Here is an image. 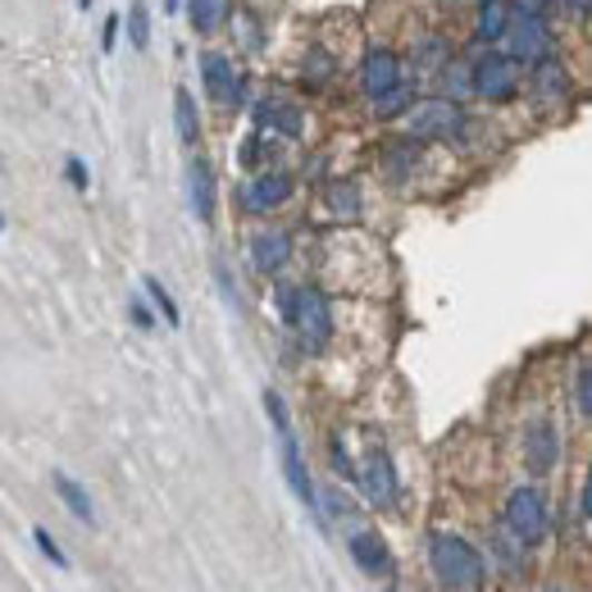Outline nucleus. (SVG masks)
<instances>
[{
  "mask_svg": "<svg viewBox=\"0 0 592 592\" xmlns=\"http://www.w3.org/2000/svg\"><path fill=\"white\" fill-rule=\"evenodd\" d=\"M456 56H461V51L452 46V37H442V32H424V37L411 46V69H415V78L437 82V73L447 69Z\"/></svg>",
  "mask_w": 592,
  "mask_h": 592,
  "instance_id": "obj_17",
  "label": "nucleus"
},
{
  "mask_svg": "<svg viewBox=\"0 0 592 592\" xmlns=\"http://www.w3.org/2000/svg\"><path fill=\"white\" fill-rule=\"evenodd\" d=\"M570 392H574V411L592 424V356H583V361L574 365V387H570Z\"/></svg>",
  "mask_w": 592,
  "mask_h": 592,
  "instance_id": "obj_25",
  "label": "nucleus"
},
{
  "mask_svg": "<svg viewBox=\"0 0 592 592\" xmlns=\"http://www.w3.org/2000/svg\"><path fill=\"white\" fill-rule=\"evenodd\" d=\"M579 511H583V520L592 524V465H588V474H583V487H579Z\"/></svg>",
  "mask_w": 592,
  "mask_h": 592,
  "instance_id": "obj_34",
  "label": "nucleus"
},
{
  "mask_svg": "<svg viewBox=\"0 0 592 592\" xmlns=\"http://www.w3.org/2000/svg\"><path fill=\"white\" fill-rule=\"evenodd\" d=\"M32 542H37V552H41L46 561H51V565H60V570H69V556H65V547H60V542H56L51 533H46L41 524L32 529Z\"/></svg>",
  "mask_w": 592,
  "mask_h": 592,
  "instance_id": "obj_28",
  "label": "nucleus"
},
{
  "mask_svg": "<svg viewBox=\"0 0 592 592\" xmlns=\"http://www.w3.org/2000/svg\"><path fill=\"white\" fill-rule=\"evenodd\" d=\"M233 32H237V46L241 51H260V41H265V28H260V19L251 14V10H233Z\"/></svg>",
  "mask_w": 592,
  "mask_h": 592,
  "instance_id": "obj_24",
  "label": "nucleus"
},
{
  "mask_svg": "<svg viewBox=\"0 0 592 592\" xmlns=\"http://www.w3.org/2000/svg\"><path fill=\"white\" fill-rule=\"evenodd\" d=\"M333 69H337V65H333L328 51H310V56H306V87H324V82L333 78Z\"/></svg>",
  "mask_w": 592,
  "mask_h": 592,
  "instance_id": "obj_27",
  "label": "nucleus"
},
{
  "mask_svg": "<svg viewBox=\"0 0 592 592\" xmlns=\"http://www.w3.org/2000/svg\"><path fill=\"white\" fill-rule=\"evenodd\" d=\"M78 10H91V0H78Z\"/></svg>",
  "mask_w": 592,
  "mask_h": 592,
  "instance_id": "obj_37",
  "label": "nucleus"
},
{
  "mask_svg": "<svg viewBox=\"0 0 592 592\" xmlns=\"http://www.w3.org/2000/svg\"><path fill=\"white\" fill-rule=\"evenodd\" d=\"M287 260H292V233H283V228H260V233L251 237V265H256V274L274 278V274H283Z\"/></svg>",
  "mask_w": 592,
  "mask_h": 592,
  "instance_id": "obj_18",
  "label": "nucleus"
},
{
  "mask_svg": "<svg viewBox=\"0 0 592 592\" xmlns=\"http://www.w3.org/2000/svg\"><path fill=\"white\" fill-rule=\"evenodd\" d=\"M524 465H529L533 478H547L561 465V428L547 415H537L524 428Z\"/></svg>",
  "mask_w": 592,
  "mask_h": 592,
  "instance_id": "obj_14",
  "label": "nucleus"
},
{
  "mask_svg": "<svg viewBox=\"0 0 592 592\" xmlns=\"http://www.w3.org/2000/svg\"><path fill=\"white\" fill-rule=\"evenodd\" d=\"M182 6H187V0H165V14H178Z\"/></svg>",
  "mask_w": 592,
  "mask_h": 592,
  "instance_id": "obj_36",
  "label": "nucleus"
},
{
  "mask_svg": "<svg viewBox=\"0 0 592 592\" xmlns=\"http://www.w3.org/2000/svg\"><path fill=\"white\" fill-rule=\"evenodd\" d=\"M251 124H256L265 137H287V141H296V137L306 132V115H302V106H296L292 96H283V91L260 96V101L251 106Z\"/></svg>",
  "mask_w": 592,
  "mask_h": 592,
  "instance_id": "obj_12",
  "label": "nucleus"
},
{
  "mask_svg": "<svg viewBox=\"0 0 592 592\" xmlns=\"http://www.w3.org/2000/svg\"><path fill=\"white\" fill-rule=\"evenodd\" d=\"M502 46H506V51L529 69V65H537V60L556 56V51H561V37H556V23H552V19L515 14V23H511V32H506Z\"/></svg>",
  "mask_w": 592,
  "mask_h": 592,
  "instance_id": "obj_9",
  "label": "nucleus"
},
{
  "mask_svg": "<svg viewBox=\"0 0 592 592\" xmlns=\"http://www.w3.org/2000/svg\"><path fill=\"white\" fill-rule=\"evenodd\" d=\"M128 315H132V324H137L141 333H151V328H156V310L146 306V302H128Z\"/></svg>",
  "mask_w": 592,
  "mask_h": 592,
  "instance_id": "obj_33",
  "label": "nucleus"
},
{
  "mask_svg": "<svg viewBox=\"0 0 592 592\" xmlns=\"http://www.w3.org/2000/svg\"><path fill=\"white\" fill-rule=\"evenodd\" d=\"M65 178H69V187H78V191H87V182H91V174H87V165H82L78 156L65 160Z\"/></svg>",
  "mask_w": 592,
  "mask_h": 592,
  "instance_id": "obj_32",
  "label": "nucleus"
},
{
  "mask_svg": "<svg viewBox=\"0 0 592 592\" xmlns=\"http://www.w3.org/2000/svg\"><path fill=\"white\" fill-rule=\"evenodd\" d=\"M347 552H352V561L365 570V574H387L392 570V552H387V542L374 533V529H356L352 537H347Z\"/></svg>",
  "mask_w": 592,
  "mask_h": 592,
  "instance_id": "obj_19",
  "label": "nucleus"
},
{
  "mask_svg": "<svg viewBox=\"0 0 592 592\" xmlns=\"http://www.w3.org/2000/svg\"><path fill=\"white\" fill-rule=\"evenodd\" d=\"M187 201H191V215L201 224H215V206H219V182H215V169L206 156H191L187 165Z\"/></svg>",
  "mask_w": 592,
  "mask_h": 592,
  "instance_id": "obj_16",
  "label": "nucleus"
},
{
  "mask_svg": "<svg viewBox=\"0 0 592 592\" xmlns=\"http://www.w3.org/2000/svg\"><path fill=\"white\" fill-rule=\"evenodd\" d=\"M0 228H6V215H0Z\"/></svg>",
  "mask_w": 592,
  "mask_h": 592,
  "instance_id": "obj_38",
  "label": "nucleus"
},
{
  "mask_svg": "<svg viewBox=\"0 0 592 592\" xmlns=\"http://www.w3.org/2000/svg\"><path fill=\"white\" fill-rule=\"evenodd\" d=\"M411 73H406V56H397L392 46H369L365 60H361V91H365V101H383L387 91H397L406 87Z\"/></svg>",
  "mask_w": 592,
  "mask_h": 592,
  "instance_id": "obj_10",
  "label": "nucleus"
},
{
  "mask_svg": "<svg viewBox=\"0 0 592 592\" xmlns=\"http://www.w3.org/2000/svg\"><path fill=\"white\" fill-rule=\"evenodd\" d=\"M328 201H333V210H337V215H356V210H361V196H356V187H352V182L328 187Z\"/></svg>",
  "mask_w": 592,
  "mask_h": 592,
  "instance_id": "obj_29",
  "label": "nucleus"
},
{
  "mask_svg": "<svg viewBox=\"0 0 592 592\" xmlns=\"http://www.w3.org/2000/svg\"><path fill=\"white\" fill-rule=\"evenodd\" d=\"M51 483H56V492H60V502H65V511L78 520V524H96V506H91V497H87V487L78 483V478H69L65 470H56L51 474Z\"/></svg>",
  "mask_w": 592,
  "mask_h": 592,
  "instance_id": "obj_21",
  "label": "nucleus"
},
{
  "mask_svg": "<svg viewBox=\"0 0 592 592\" xmlns=\"http://www.w3.org/2000/svg\"><path fill=\"white\" fill-rule=\"evenodd\" d=\"M502 524L524 542V547L547 542V533H552V502H547V492H542L537 483H520L506 497V506H502Z\"/></svg>",
  "mask_w": 592,
  "mask_h": 592,
  "instance_id": "obj_7",
  "label": "nucleus"
},
{
  "mask_svg": "<svg viewBox=\"0 0 592 592\" xmlns=\"http://www.w3.org/2000/svg\"><path fill=\"white\" fill-rule=\"evenodd\" d=\"M561 14L570 23H592V0H561Z\"/></svg>",
  "mask_w": 592,
  "mask_h": 592,
  "instance_id": "obj_31",
  "label": "nucleus"
},
{
  "mask_svg": "<svg viewBox=\"0 0 592 592\" xmlns=\"http://www.w3.org/2000/svg\"><path fill=\"white\" fill-rule=\"evenodd\" d=\"M406 132L420 137L424 146L428 141H442V146H465L474 137V115L465 110V101H452V96H420L415 110L406 115Z\"/></svg>",
  "mask_w": 592,
  "mask_h": 592,
  "instance_id": "obj_3",
  "label": "nucleus"
},
{
  "mask_svg": "<svg viewBox=\"0 0 592 592\" xmlns=\"http://www.w3.org/2000/svg\"><path fill=\"white\" fill-rule=\"evenodd\" d=\"M196 69H201V87H206V96L215 106H224V110H241L251 96H246V73H237V65H233V56H224V51H201V60H196Z\"/></svg>",
  "mask_w": 592,
  "mask_h": 592,
  "instance_id": "obj_8",
  "label": "nucleus"
},
{
  "mask_svg": "<svg viewBox=\"0 0 592 592\" xmlns=\"http://www.w3.org/2000/svg\"><path fill=\"white\" fill-rule=\"evenodd\" d=\"M470 87L474 101L483 106H515L524 101V65L506 51V46H478L470 56Z\"/></svg>",
  "mask_w": 592,
  "mask_h": 592,
  "instance_id": "obj_2",
  "label": "nucleus"
},
{
  "mask_svg": "<svg viewBox=\"0 0 592 592\" xmlns=\"http://www.w3.org/2000/svg\"><path fill=\"white\" fill-rule=\"evenodd\" d=\"M119 19H124V14H110V19H106V32H101V46H106V51H115V37H119Z\"/></svg>",
  "mask_w": 592,
  "mask_h": 592,
  "instance_id": "obj_35",
  "label": "nucleus"
},
{
  "mask_svg": "<svg viewBox=\"0 0 592 592\" xmlns=\"http://www.w3.org/2000/svg\"><path fill=\"white\" fill-rule=\"evenodd\" d=\"M278 315H283L287 333L296 337V347L310 352V356H319L333 342V306H328V296L310 283L278 287Z\"/></svg>",
  "mask_w": 592,
  "mask_h": 592,
  "instance_id": "obj_1",
  "label": "nucleus"
},
{
  "mask_svg": "<svg viewBox=\"0 0 592 592\" xmlns=\"http://www.w3.org/2000/svg\"><path fill=\"white\" fill-rule=\"evenodd\" d=\"M515 14H533V19H556L561 14V0H511Z\"/></svg>",
  "mask_w": 592,
  "mask_h": 592,
  "instance_id": "obj_30",
  "label": "nucleus"
},
{
  "mask_svg": "<svg viewBox=\"0 0 592 592\" xmlns=\"http://www.w3.org/2000/svg\"><path fill=\"white\" fill-rule=\"evenodd\" d=\"M265 415H269L274 437H278V456H283V478H287V487L296 492V502H302L310 515H319V492H315V483H310V470H306V456H302V442H296L287 402L278 397L274 387H265Z\"/></svg>",
  "mask_w": 592,
  "mask_h": 592,
  "instance_id": "obj_5",
  "label": "nucleus"
},
{
  "mask_svg": "<svg viewBox=\"0 0 592 592\" xmlns=\"http://www.w3.org/2000/svg\"><path fill=\"white\" fill-rule=\"evenodd\" d=\"M174 128H178V141L182 146L201 141V110H196V96L187 87L174 91Z\"/></svg>",
  "mask_w": 592,
  "mask_h": 592,
  "instance_id": "obj_22",
  "label": "nucleus"
},
{
  "mask_svg": "<svg viewBox=\"0 0 592 592\" xmlns=\"http://www.w3.org/2000/svg\"><path fill=\"white\" fill-rule=\"evenodd\" d=\"M511 23H515L511 0H474V23H470L474 46H502Z\"/></svg>",
  "mask_w": 592,
  "mask_h": 592,
  "instance_id": "obj_15",
  "label": "nucleus"
},
{
  "mask_svg": "<svg viewBox=\"0 0 592 592\" xmlns=\"http://www.w3.org/2000/svg\"><path fill=\"white\" fill-rule=\"evenodd\" d=\"M128 41H132V51L151 46V10H146V0H132V10H128Z\"/></svg>",
  "mask_w": 592,
  "mask_h": 592,
  "instance_id": "obj_26",
  "label": "nucleus"
},
{
  "mask_svg": "<svg viewBox=\"0 0 592 592\" xmlns=\"http://www.w3.org/2000/svg\"><path fill=\"white\" fill-rule=\"evenodd\" d=\"M428 565H433L437 583L452 588V592H478L487 579L483 552L461 533H433L428 537Z\"/></svg>",
  "mask_w": 592,
  "mask_h": 592,
  "instance_id": "obj_4",
  "label": "nucleus"
},
{
  "mask_svg": "<svg viewBox=\"0 0 592 592\" xmlns=\"http://www.w3.org/2000/svg\"><path fill=\"white\" fill-rule=\"evenodd\" d=\"M187 23L196 37H215L233 19V0H187Z\"/></svg>",
  "mask_w": 592,
  "mask_h": 592,
  "instance_id": "obj_20",
  "label": "nucleus"
},
{
  "mask_svg": "<svg viewBox=\"0 0 592 592\" xmlns=\"http://www.w3.org/2000/svg\"><path fill=\"white\" fill-rule=\"evenodd\" d=\"M552 592H561V588H552Z\"/></svg>",
  "mask_w": 592,
  "mask_h": 592,
  "instance_id": "obj_39",
  "label": "nucleus"
},
{
  "mask_svg": "<svg viewBox=\"0 0 592 592\" xmlns=\"http://www.w3.org/2000/svg\"><path fill=\"white\" fill-rule=\"evenodd\" d=\"M356 483H361V492L369 497V506H378V511L397 506V497H402L397 470H392V456H387L383 447H369V452H365V461H361V470H356Z\"/></svg>",
  "mask_w": 592,
  "mask_h": 592,
  "instance_id": "obj_13",
  "label": "nucleus"
},
{
  "mask_svg": "<svg viewBox=\"0 0 592 592\" xmlns=\"http://www.w3.org/2000/svg\"><path fill=\"white\" fill-rule=\"evenodd\" d=\"M141 287H146V302H151V306L160 310V319H165L169 328H178V324H182V310H178V302L169 296V287H165L156 274H146V278H141Z\"/></svg>",
  "mask_w": 592,
  "mask_h": 592,
  "instance_id": "obj_23",
  "label": "nucleus"
},
{
  "mask_svg": "<svg viewBox=\"0 0 592 592\" xmlns=\"http://www.w3.org/2000/svg\"><path fill=\"white\" fill-rule=\"evenodd\" d=\"M524 101L533 110H542V115L570 110V101H574V69H570V60L561 51L524 69Z\"/></svg>",
  "mask_w": 592,
  "mask_h": 592,
  "instance_id": "obj_6",
  "label": "nucleus"
},
{
  "mask_svg": "<svg viewBox=\"0 0 592 592\" xmlns=\"http://www.w3.org/2000/svg\"><path fill=\"white\" fill-rule=\"evenodd\" d=\"M292 191H296V178L287 169H256L251 178L237 187V206L246 215H269V210L292 201Z\"/></svg>",
  "mask_w": 592,
  "mask_h": 592,
  "instance_id": "obj_11",
  "label": "nucleus"
}]
</instances>
